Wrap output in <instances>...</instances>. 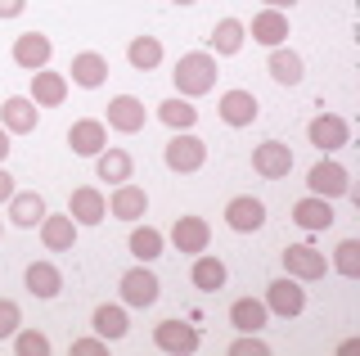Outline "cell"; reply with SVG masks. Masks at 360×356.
I'll use <instances>...</instances> for the list:
<instances>
[{"label":"cell","mask_w":360,"mask_h":356,"mask_svg":"<svg viewBox=\"0 0 360 356\" xmlns=\"http://www.w3.org/2000/svg\"><path fill=\"white\" fill-rule=\"evenodd\" d=\"M217 54H207V50H189V54H180L176 59V72H172V82H176V91L185 95V99H198V95H207V91H217Z\"/></svg>","instance_id":"6da1fadb"},{"label":"cell","mask_w":360,"mask_h":356,"mask_svg":"<svg viewBox=\"0 0 360 356\" xmlns=\"http://www.w3.org/2000/svg\"><path fill=\"white\" fill-rule=\"evenodd\" d=\"M162 163L172 167V172H180V176L202 172V163H207V144H202L194 131H172V140L162 144Z\"/></svg>","instance_id":"7a4b0ae2"},{"label":"cell","mask_w":360,"mask_h":356,"mask_svg":"<svg viewBox=\"0 0 360 356\" xmlns=\"http://www.w3.org/2000/svg\"><path fill=\"white\" fill-rule=\"evenodd\" d=\"M266 311L270 316H284V320H292V316H302L307 311V288H302V280H292V275H279V280H270L266 284Z\"/></svg>","instance_id":"3957f363"},{"label":"cell","mask_w":360,"mask_h":356,"mask_svg":"<svg viewBox=\"0 0 360 356\" xmlns=\"http://www.w3.org/2000/svg\"><path fill=\"white\" fill-rule=\"evenodd\" d=\"M117 288H122V307H153L158 298H162V284H158V275L149 271V262L131 266L117 280Z\"/></svg>","instance_id":"277c9868"},{"label":"cell","mask_w":360,"mask_h":356,"mask_svg":"<svg viewBox=\"0 0 360 356\" xmlns=\"http://www.w3.org/2000/svg\"><path fill=\"white\" fill-rule=\"evenodd\" d=\"M307 190L320 194V198H342V194H352V172L333 158H320L307 172Z\"/></svg>","instance_id":"5b68a950"},{"label":"cell","mask_w":360,"mask_h":356,"mask_svg":"<svg viewBox=\"0 0 360 356\" xmlns=\"http://www.w3.org/2000/svg\"><path fill=\"white\" fill-rule=\"evenodd\" d=\"M307 140L320 153H338V149H347V144H352V122L338 117V113H320V117H311Z\"/></svg>","instance_id":"8992f818"},{"label":"cell","mask_w":360,"mask_h":356,"mask_svg":"<svg viewBox=\"0 0 360 356\" xmlns=\"http://www.w3.org/2000/svg\"><path fill=\"white\" fill-rule=\"evenodd\" d=\"M284 271L292 280H324L329 275V258H324L320 248H311V243H288L284 248Z\"/></svg>","instance_id":"52a82bcc"},{"label":"cell","mask_w":360,"mask_h":356,"mask_svg":"<svg viewBox=\"0 0 360 356\" xmlns=\"http://www.w3.org/2000/svg\"><path fill=\"white\" fill-rule=\"evenodd\" d=\"M225 226L234 230V235H257V230L266 226V203L252 194H234L230 203H225Z\"/></svg>","instance_id":"ba28073f"},{"label":"cell","mask_w":360,"mask_h":356,"mask_svg":"<svg viewBox=\"0 0 360 356\" xmlns=\"http://www.w3.org/2000/svg\"><path fill=\"white\" fill-rule=\"evenodd\" d=\"M252 172L262 176V181H284L292 172V149L284 140H266L252 149Z\"/></svg>","instance_id":"9c48e42d"},{"label":"cell","mask_w":360,"mask_h":356,"mask_svg":"<svg viewBox=\"0 0 360 356\" xmlns=\"http://www.w3.org/2000/svg\"><path fill=\"white\" fill-rule=\"evenodd\" d=\"M198 329L185 325V320H162V325H153V348L158 352H172V356H189L198 352Z\"/></svg>","instance_id":"30bf717a"},{"label":"cell","mask_w":360,"mask_h":356,"mask_svg":"<svg viewBox=\"0 0 360 356\" xmlns=\"http://www.w3.org/2000/svg\"><path fill=\"white\" fill-rule=\"evenodd\" d=\"M68 149L77 153V158H95L99 149H108V127L99 117H82L68 127Z\"/></svg>","instance_id":"8fae6325"},{"label":"cell","mask_w":360,"mask_h":356,"mask_svg":"<svg viewBox=\"0 0 360 356\" xmlns=\"http://www.w3.org/2000/svg\"><path fill=\"white\" fill-rule=\"evenodd\" d=\"M108 127L122 131V136H135V131L149 127V108H144L135 95H112L108 99Z\"/></svg>","instance_id":"7c38bea8"},{"label":"cell","mask_w":360,"mask_h":356,"mask_svg":"<svg viewBox=\"0 0 360 356\" xmlns=\"http://www.w3.org/2000/svg\"><path fill=\"white\" fill-rule=\"evenodd\" d=\"M217 113L225 127H252L257 117H262V104H257L252 91H225L217 99Z\"/></svg>","instance_id":"4fadbf2b"},{"label":"cell","mask_w":360,"mask_h":356,"mask_svg":"<svg viewBox=\"0 0 360 356\" xmlns=\"http://www.w3.org/2000/svg\"><path fill=\"white\" fill-rule=\"evenodd\" d=\"M37 122H41V108L32 104V95H9L0 104V127L9 136H27V131H37Z\"/></svg>","instance_id":"5bb4252c"},{"label":"cell","mask_w":360,"mask_h":356,"mask_svg":"<svg viewBox=\"0 0 360 356\" xmlns=\"http://www.w3.org/2000/svg\"><path fill=\"white\" fill-rule=\"evenodd\" d=\"M207 243H212V226L202 217H176V226H172V248L176 253L198 258V253H207Z\"/></svg>","instance_id":"9a60e30c"},{"label":"cell","mask_w":360,"mask_h":356,"mask_svg":"<svg viewBox=\"0 0 360 356\" xmlns=\"http://www.w3.org/2000/svg\"><path fill=\"white\" fill-rule=\"evenodd\" d=\"M68 217L77 221V226H99V221L108 217V198L95 190V185H77L72 198H68Z\"/></svg>","instance_id":"2e32d148"},{"label":"cell","mask_w":360,"mask_h":356,"mask_svg":"<svg viewBox=\"0 0 360 356\" xmlns=\"http://www.w3.org/2000/svg\"><path fill=\"white\" fill-rule=\"evenodd\" d=\"M50 54H54V41L45 32H22V37H14V63L18 68H27V72L50 68Z\"/></svg>","instance_id":"e0dca14e"},{"label":"cell","mask_w":360,"mask_h":356,"mask_svg":"<svg viewBox=\"0 0 360 356\" xmlns=\"http://www.w3.org/2000/svg\"><path fill=\"white\" fill-rule=\"evenodd\" d=\"M22 284H27L32 298H41V303H54V298L63 293V271L54 262H32L27 271H22Z\"/></svg>","instance_id":"ac0fdd59"},{"label":"cell","mask_w":360,"mask_h":356,"mask_svg":"<svg viewBox=\"0 0 360 356\" xmlns=\"http://www.w3.org/2000/svg\"><path fill=\"white\" fill-rule=\"evenodd\" d=\"M77 221L68 217V212H45L41 217V243L50 253H72V243H77Z\"/></svg>","instance_id":"d6986e66"},{"label":"cell","mask_w":360,"mask_h":356,"mask_svg":"<svg viewBox=\"0 0 360 356\" xmlns=\"http://www.w3.org/2000/svg\"><path fill=\"white\" fill-rule=\"evenodd\" d=\"M108 212L117 221H140L144 212H149V194H144L140 185L122 181V185H112V194H108Z\"/></svg>","instance_id":"ffe728a7"},{"label":"cell","mask_w":360,"mask_h":356,"mask_svg":"<svg viewBox=\"0 0 360 356\" xmlns=\"http://www.w3.org/2000/svg\"><path fill=\"white\" fill-rule=\"evenodd\" d=\"M68 77H72V86H82V91H99V86L108 82V59L95 54V50H82V54H72Z\"/></svg>","instance_id":"44dd1931"},{"label":"cell","mask_w":360,"mask_h":356,"mask_svg":"<svg viewBox=\"0 0 360 356\" xmlns=\"http://www.w3.org/2000/svg\"><path fill=\"white\" fill-rule=\"evenodd\" d=\"M63 99H68V72H50V68L32 72V104L37 108H59Z\"/></svg>","instance_id":"7402d4cb"},{"label":"cell","mask_w":360,"mask_h":356,"mask_svg":"<svg viewBox=\"0 0 360 356\" xmlns=\"http://www.w3.org/2000/svg\"><path fill=\"white\" fill-rule=\"evenodd\" d=\"M252 41L257 46H266V50H275V46H284L288 41V14L284 9H262V14H252Z\"/></svg>","instance_id":"603a6c76"},{"label":"cell","mask_w":360,"mask_h":356,"mask_svg":"<svg viewBox=\"0 0 360 356\" xmlns=\"http://www.w3.org/2000/svg\"><path fill=\"white\" fill-rule=\"evenodd\" d=\"M292 221H297L302 230H329L333 226V198H320V194H307L292 203Z\"/></svg>","instance_id":"cb8c5ba5"},{"label":"cell","mask_w":360,"mask_h":356,"mask_svg":"<svg viewBox=\"0 0 360 356\" xmlns=\"http://www.w3.org/2000/svg\"><path fill=\"white\" fill-rule=\"evenodd\" d=\"M45 212H50V208H45V198L37 190H14L9 194V221H14L18 230H37Z\"/></svg>","instance_id":"d4e9b609"},{"label":"cell","mask_w":360,"mask_h":356,"mask_svg":"<svg viewBox=\"0 0 360 356\" xmlns=\"http://www.w3.org/2000/svg\"><path fill=\"white\" fill-rule=\"evenodd\" d=\"M266 72L275 77L279 86H302V77H307V63H302L297 50L275 46V50H270V59H266Z\"/></svg>","instance_id":"484cf974"},{"label":"cell","mask_w":360,"mask_h":356,"mask_svg":"<svg viewBox=\"0 0 360 356\" xmlns=\"http://www.w3.org/2000/svg\"><path fill=\"white\" fill-rule=\"evenodd\" d=\"M266 320H270V311H266L262 298H234L230 303V325L239 333H262Z\"/></svg>","instance_id":"4316f807"},{"label":"cell","mask_w":360,"mask_h":356,"mask_svg":"<svg viewBox=\"0 0 360 356\" xmlns=\"http://www.w3.org/2000/svg\"><path fill=\"white\" fill-rule=\"evenodd\" d=\"M131 172H135V163H131L127 149H99L95 153V176L99 181L122 185V181H131Z\"/></svg>","instance_id":"83f0119b"},{"label":"cell","mask_w":360,"mask_h":356,"mask_svg":"<svg viewBox=\"0 0 360 356\" xmlns=\"http://www.w3.org/2000/svg\"><path fill=\"white\" fill-rule=\"evenodd\" d=\"M90 325H95V333H99V338L117 343V338H127L131 320H127V307H117V303H104V307H95V316H90Z\"/></svg>","instance_id":"f1b7e54d"},{"label":"cell","mask_w":360,"mask_h":356,"mask_svg":"<svg viewBox=\"0 0 360 356\" xmlns=\"http://www.w3.org/2000/svg\"><path fill=\"white\" fill-rule=\"evenodd\" d=\"M127 248H131L135 262H158V258H162V248H167V235H162V230H153V226H131Z\"/></svg>","instance_id":"f546056e"},{"label":"cell","mask_w":360,"mask_h":356,"mask_svg":"<svg viewBox=\"0 0 360 356\" xmlns=\"http://www.w3.org/2000/svg\"><path fill=\"white\" fill-rule=\"evenodd\" d=\"M225 262L212 258V253H198L194 258V271H189V280H194V288H202V293H217V288H225Z\"/></svg>","instance_id":"4dcf8cb0"},{"label":"cell","mask_w":360,"mask_h":356,"mask_svg":"<svg viewBox=\"0 0 360 356\" xmlns=\"http://www.w3.org/2000/svg\"><path fill=\"white\" fill-rule=\"evenodd\" d=\"M158 117H162L172 131H194V122H198V108H194V99H185V95H172V99H162V104H158Z\"/></svg>","instance_id":"1f68e13d"},{"label":"cell","mask_w":360,"mask_h":356,"mask_svg":"<svg viewBox=\"0 0 360 356\" xmlns=\"http://www.w3.org/2000/svg\"><path fill=\"white\" fill-rule=\"evenodd\" d=\"M212 50L217 54H239L243 50V41H248V27L239 23V18H221L217 27H212Z\"/></svg>","instance_id":"d6a6232c"},{"label":"cell","mask_w":360,"mask_h":356,"mask_svg":"<svg viewBox=\"0 0 360 356\" xmlns=\"http://www.w3.org/2000/svg\"><path fill=\"white\" fill-rule=\"evenodd\" d=\"M127 59H131L135 72H153L158 63H162V41L158 37H135L127 46Z\"/></svg>","instance_id":"836d02e7"},{"label":"cell","mask_w":360,"mask_h":356,"mask_svg":"<svg viewBox=\"0 0 360 356\" xmlns=\"http://www.w3.org/2000/svg\"><path fill=\"white\" fill-rule=\"evenodd\" d=\"M329 266L338 275H347V280H360V239H342V243H338Z\"/></svg>","instance_id":"e575fe53"},{"label":"cell","mask_w":360,"mask_h":356,"mask_svg":"<svg viewBox=\"0 0 360 356\" xmlns=\"http://www.w3.org/2000/svg\"><path fill=\"white\" fill-rule=\"evenodd\" d=\"M14 352L18 356H50V338L41 329H14Z\"/></svg>","instance_id":"d590c367"},{"label":"cell","mask_w":360,"mask_h":356,"mask_svg":"<svg viewBox=\"0 0 360 356\" xmlns=\"http://www.w3.org/2000/svg\"><path fill=\"white\" fill-rule=\"evenodd\" d=\"M22 325V311L14 298H0V338H14V329Z\"/></svg>","instance_id":"8d00e7d4"},{"label":"cell","mask_w":360,"mask_h":356,"mask_svg":"<svg viewBox=\"0 0 360 356\" xmlns=\"http://www.w3.org/2000/svg\"><path fill=\"white\" fill-rule=\"evenodd\" d=\"M230 356H270V343L257 338V333H243V338L230 343Z\"/></svg>","instance_id":"74e56055"},{"label":"cell","mask_w":360,"mask_h":356,"mask_svg":"<svg viewBox=\"0 0 360 356\" xmlns=\"http://www.w3.org/2000/svg\"><path fill=\"white\" fill-rule=\"evenodd\" d=\"M72 356H108V338H77L72 343Z\"/></svg>","instance_id":"f35d334b"},{"label":"cell","mask_w":360,"mask_h":356,"mask_svg":"<svg viewBox=\"0 0 360 356\" xmlns=\"http://www.w3.org/2000/svg\"><path fill=\"white\" fill-rule=\"evenodd\" d=\"M27 9V0H0V18H18Z\"/></svg>","instance_id":"ab89813d"},{"label":"cell","mask_w":360,"mask_h":356,"mask_svg":"<svg viewBox=\"0 0 360 356\" xmlns=\"http://www.w3.org/2000/svg\"><path fill=\"white\" fill-rule=\"evenodd\" d=\"M9 194H14V176H9L5 163H0V203H9Z\"/></svg>","instance_id":"60d3db41"},{"label":"cell","mask_w":360,"mask_h":356,"mask_svg":"<svg viewBox=\"0 0 360 356\" xmlns=\"http://www.w3.org/2000/svg\"><path fill=\"white\" fill-rule=\"evenodd\" d=\"M5 158H9V131L0 127V163H5Z\"/></svg>","instance_id":"b9f144b4"},{"label":"cell","mask_w":360,"mask_h":356,"mask_svg":"<svg viewBox=\"0 0 360 356\" xmlns=\"http://www.w3.org/2000/svg\"><path fill=\"white\" fill-rule=\"evenodd\" d=\"M262 5H266V9H292L297 0H262Z\"/></svg>","instance_id":"7bdbcfd3"},{"label":"cell","mask_w":360,"mask_h":356,"mask_svg":"<svg viewBox=\"0 0 360 356\" xmlns=\"http://www.w3.org/2000/svg\"><path fill=\"white\" fill-rule=\"evenodd\" d=\"M172 5H198V0H172Z\"/></svg>","instance_id":"ee69618b"}]
</instances>
